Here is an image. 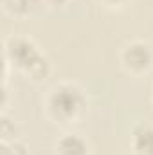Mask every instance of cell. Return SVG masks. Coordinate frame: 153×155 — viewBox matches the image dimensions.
I'll list each match as a JSON object with an SVG mask.
<instances>
[{"label":"cell","mask_w":153,"mask_h":155,"mask_svg":"<svg viewBox=\"0 0 153 155\" xmlns=\"http://www.w3.org/2000/svg\"><path fill=\"white\" fill-rule=\"evenodd\" d=\"M5 61L33 81H41L50 72L49 60L41 54L36 43L25 36H11L5 40Z\"/></svg>","instance_id":"1"},{"label":"cell","mask_w":153,"mask_h":155,"mask_svg":"<svg viewBox=\"0 0 153 155\" xmlns=\"http://www.w3.org/2000/svg\"><path fill=\"white\" fill-rule=\"evenodd\" d=\"M86 110V99L81 88L72 83L56 85L47 97V112L60 124L77 123Z\"/></svg>","instance_id":"2"},{"label":"cell","mask_w":153,"mask_h":155,"mask_svg":"<svg viewBox=\"0 0 153 155\" xmlns=\"http://www.w3.org/2000/svg\"><path fill=\"white\" fill-rule=\"evenodd\" d=\"M121 65L128 74L133 76L146 74L153 65L151 47L142 40H133L126 43L121 51Z\"/></svg>","instance_id":"3"},{"label":"cell","mask_w":153,"mask_h":155,"mask_svg":"<svg viewBox=\"0 0 153 155\" xmlns=\"http://www.w3.org/2000/svg\"><path fill=\"white\" fill-rule=\"evenodd\" d=\"M133 155H153V126L141 123L132 132Z\"/></svg>","instance_id":"4"},{"label":"cell","mask_w":153,"mask_h":155,"mask_svg":"<svg viewBox=\"0 0 153 155\" xmlns=\"http://www.w3.org/2000/svg\"><path fill=\"white\" fill-rule=\"evenodd\" d=\"M56 155H88V143L77 134H65L56 141Z\"/></svg>","instance_id":"5"},{"label":"cell","mask_w":153,"mask_h":155,"mask_svg":"<svg viewBox=\"0 0 153 155\" xmlns=\"http://www.w3.org/2000/svg\"><path fill=\"white\" fill-rule=\"evenodd\" d=\"M29 0H4V11L13 18H24L29 13Z\"/></svg>","instance_id":"6"},{"label":"cell","mask_w":153,"mask_h":155,"mask_svg":"<svg viewBox=\"0 0 153 155\" xmlns=\"http://www.w3.org/2000/svg\"><path fill=\"white\" fill-rule=\"evenodd\" d=\"M2 155H27V150L22 143L11 141V143H2Z\"/></svg>","instance_id":"7"},{"label":"cell","mask_w":153,"mask_h":155,"mask_svg":"<svg viewBox=\"0 0 153 155\" xmlns=\"http://www.w3.org/2000/svg\"><path fill=\"white\" fill-rule=\"evenodd\" d=\"M99 4H103L105 7H110V9H115V7H122L128 0H97Z\"/></svg>","instance_id":"8"},{"label":"cell","mask_w":153,"mask_h":155,"mask_svg":"<svg viewBox=\"0 0 153 155\" xmlns=\"http://www.w3.org/2000/svg\"><path fill=\"white\" fill-rule=\"evenodd\" d=\"M47 2H50V4H56V5H58V4H63L65 0H47Z\"/></svg>","instance_id":"9"}]
</instances>
